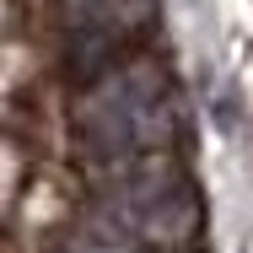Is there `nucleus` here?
Returning <instances> with one entry per match:
<instances>
[{
	"mask_svg": "<svg viewBox=\"0 0 253 253\" xmlns=\"http://www.w3.org/2000/svg\"><path fill=\"white\" fill-rule=\"evenodd\" d=\"M70 124L86 151L113 156V162H129V156L140 162L178 140L183 108H178V86L162 65L124 59L86 81V92L70 108Z\"/></svg>",
	"mask_w": 253,
	"mask_h": 253,
	"instance_id": "nucleus-1",
	"label": "nucleus"
},
{
	"mask_svg": "<svg viewBox=\"0 0 253 253\" xmlns=\"http://www.w3.org/2000/svg\"><path fill=\"white\" fill-rule=\"evenodd\" d=\"M97 210L151 253H194L205 221L200 189L172 162H135L124 178L108 183Z\"/></svg>",
	"mask_w": 253,
	"mask_h": 253,
	"instance_id": "nucleus-2",
	"label": "nucleus"
},
{
	"mask_svg": "<svg viewBox=\"0 0 253 253\" xmlns=\"http://www.w3.org/2000/svg\"><path fill=\"white\" fill-rule=\"evenodd\" d=\"M59 11H65L70 43H76V65H92V70L108 65L113 49H124L156 22V0H59Z\"/></svg>",
	"mask_w": 253,
	"mask_h": 253,
	"instance_id": "nucleus-3",
	"label": "nucleus"
},
{
	"mask_svg": "<svg viewBox=\"0 0 253 253\" xmlns=\"http://www.w3.org/2000/svg\"><path fill=\"white\" fill-rule=\"evenodd\" d=\"M65 253H151V248H140V243H135L129 232H119L102 210H92V215H81V221L70 226Z\"/></svg>",
	"mask_w": 253,
	"mask_h": 253,
	"instance_id": "nucleus-4",
	"label": "nucleus"
}]
</instances>
